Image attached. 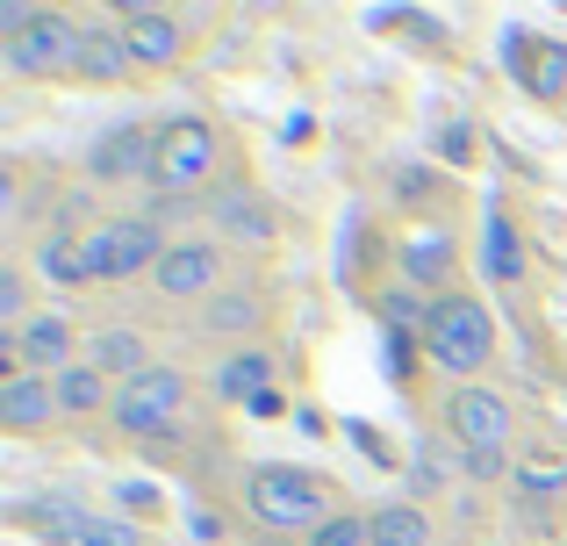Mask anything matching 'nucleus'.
Returning <instances> with one entry per match:
<instances>
[{
	"mask_svg": "<svg viewBox=\"0 0 567 546\" xmlns=\"http://www.w3.org/2000/svg\"><path fill=\"white\" fill-rule=\"evenodd\" d=\"M245 511L259 533H317L323 518H338V490L317 475V467H288V461H266L245 475Z\"/></svg>",
	"mask_w": 567,
	"mask_h": 546,
	"instance_id": "f257e3e1",
	"label": "nucleus"
},
{
	"mask_svg": "<svg viewBox=\"0 0 567 546\" xmlns=\"http://www.w3.org/2000/svg\"><path fill=\"white\" fill-rule=\"evenodd\" d=\"M424 352L439 374H482L488 360H496V317H488L482 295H439L431 302V323H424Z\"/></svg>",
	"mask_w": 567,
	"mask_h": 546,
	"instance_id": "f03ea898",
	"label": "nucleus"
},
{
	"mask_svg": "<svg viewBox=\"0 0 567 546\" xmlns=\"http://www.w3.org/2000/svg\"><path fill=\"white\" fill-rule=\"evenodd\" d=\"M80 259H86V280H137V274H158L166 238H158L152 216H115V224H94L80 238Z\"/></svg>",
	"mask_w": 567,
	"mask_h": 546,
	"instance_id": "7ed1b4c3",
	"label": "nucleus"
},
{
	"mask_svg": "<svg viewBox=\"0 0 567 546\" xmlns=\"http://www.w3.org/2000/svg\"><path fill=\"white\" fill-rule=\"evenodd\" d=\"M80 51H86V29L72 22V14L43 8L14 43H0V65H8L14 80H58V72H80Z\"/></svg>",
	"mask_w": 567,
	"mask_h": 546,
	"instance_id": "20e7f679",
	"label": "nucleus"
},
{
	"mask_svg": "<svg viewBox=\"0 0 567 546\" xmlns=\"http://www.w3.org/2000/svg\"><path fill=\"white\" fill-rule=\"evenodd\" d=\"M187 374L181 367H144L137 381H123L115 389V432H130V439H152V432H173L181 424V410H187Z\"/></svg>",
	"mask_w": 567,
	"mask_h": 546,
	"instance_id": "39448f33",
	"label": "nucleus"
},
{
	"mask_svg": "<svg viewBox=\"0 0 567 546\" xmlns=\"http://www.w3.org/2000/svg\"><path fill=\"white\" fill-rule=\"evenodd\" d=\"M445 439L460 453H511L517 439V410L496 389H453L445 395Z\"/></svg>",
	"mask_w": 567,
	"mask_h": 546,
	"instance_id": "423d86ee",
	"label": "nucleus"
},
{
	"mask_svg": "<svg viewBox=\"0 0 567 546\" xmlns=\"http://www.w3.org/2000/svg\"><path fill=\"white\" fill-rule=\"evenodd\" d=\"M223 158V137L202 123V115H181V123H166V137H158V173L152 181L166 187V195H194V187L216 173Z\"/></svg>",
	"mask_w": 567,
	"mask_h": 546,
	"instance_id": "0eeeda50",
	"label": "nucleus"
},
{
	"mask_svg": "<svg viewBox=\"0 0 567 546\" xmlns=\"http://www.w3.org/2000/svg\"><path fill=\"white\" fill-rule=\"evenodd\" d=\"M208 230H216L223 253H266V245L280 238V209L259 195V187H223V195H208Z\"/></svg>",
	"mask_w": 567,
	"mask_h": 546,
	"instance_id": "6e6552de",
	"label": "nucleus"
},
{
	"mask_svg": "<svg viewBox=\"0 0 567 546\" xmlns=\"http://www.w3.org/2000/svg\"><path fill=\"white\" fill-rule=\"evenodd\" d=\"M223 274H230V253H223L216 238H173L166 259H158L152 288L166 295V302H208V295L223 288Z\"/></svg>",
	"mask_w": 567,
	"mask_h": 546,
	"instance_id": "1a4fd4ad",
	"label": "nucleus"
},
{
	"mask_svg": "<svg viewBox=\"0 0 567 546\" xmlns=\"http://www.w3.org/2000/svg\"><path fill=\"white\" fill-rule=\"evenodd\" d=\"M503 65L517 72V86H525L532 101H567V43L560 37L517 29V37H503Z\"/></svg>",
	"mask_w": 567,
	"mask_h": 546,
	"instance_id": "9d476101",
	"label": "nucleus"
},
{
	"mask_svg": "<svg viewBox=\"0 0 567 546\" xmlns=\"http://www.w3.org/2000/svg\"><path fill=\"white\" fill-rule=\"evenodd\" d=\"M158 137L166 130H152V123H123V130H109V137L94 144V158H86V173L94 181H152L158 173Z\"/></svg>",
	"mask_w": 567,
	"mask_h": 546,
	"instance_id": "9b49d317",
	"label": "nucleus"
},
{
	"mask_svg": "<svg viewBox=\"0 0 567 546\" xmlns=\"http://www.w3.org/2000/svg\"><path fill=\"white\" fill-rule=\"evenodd\" d=\"M123 37H130V58L152 72H173L187 58V22L181 14H158V8H123Z\"/></svg>",
	"mask_w": 567,
	"mask_h": 546,
	"instance_id": "f8f14e48",
	"label": "nucleus"
},
{
	"mask_svg": "<svg viewBox=\"0 0 567 546\" xmlns=\"http://www.w3.org/2000/svg\"><path fill=\"white\" fill-rule=\"evenodd\" d=\"M65 410H58V381L51 374H8L0 381V424L8 432H43V424H58Z\"/></svg>",
	"mask_w": 567,
	"mask_h": 546,
	"instance_id": "ddd939ff",
	"label": "nucleus"
},
{
	"mask_svg": "<svg viewBox=\"0 0 567 546\" xmlns=\"http://www.w3.org/2000/svg\"><path fill=\"white\" fill-rule=\"evenodd\" d=\"M194 331H208V338H251V331H266V302L251 288H216L202 309H194Z\"/></svg>",
	"mask_w": 567,
	"mask_h": 546,
	"instance_id": "4468645a",
	"label": "nucleus"
},
{
	"mask_svg": "<svg viewBox=\"0 0 567 546\" xmlns=\"http://www.w3.org/2000/svg\"><path fill=\"white\" fill-rule=\"evenodd\" d=\"M367 546H439V525L416 496H395V504L367 511Z\"/></svg>",
	"mask_w": 567,
	"mask_h": 546,
	"instance_id": "2eb2a0df",
	"label": "nucleus"
},
{
	"mask_svg": "<svg viewBox=\"0 0 567 546\" xmlns=\"http://www.w3.org/2000/svg\"><path fill=\"white\" fill-rule=\"evenodd\" d=\"M482 274L503 280V288L525 280V238H517V224H511L503 202H488V216H482Z\"/></svg>",
	"mask_w": 567,
	"mask_h": 546,
	"instance_id": "dca6fc26",
	"label": "nucleus"
},
{
	"mask_svg": "<svg viewBox=\"0 0 567 546\" xmlns=\"http://www.w3.org/2000/svg\"><path fill=\"white\" fill-rule=\"evenodd\" d=\"M86 367H101V374L123 389V381H137L152 360H144V338L130 331V323H101V331H86Z\"/></svg>",
	"mask_w": 567,
	"mask_h": 546,
	"instance_id": "f3484780",
	"label": "nucleus"
},
{
	"mask_svg": "<svg viewBox=\"0 0 567 546\" xmlns=\"http://www.w3.org/2000/svg\"><path fill=\"white\" fill-rule=\"evenodd\" d=\"M274 352H259V346H245V352H230V360L216 367V395L223 403H259L266 389H274Z\"/></svg>",
	"mask_w": 567,
	"mask_h": 546,
	"instance_id": "a211bd4d",
	"label": "nucleus"
},
{
	"mask_svg": "<svg viewBox=\"0 0 567 546\" xmlns=\"http://www.w3.org/2000/svg\"><path fill=\"white\" fill-rule=\"evenodd\" d=\"M123 72H137V58H130V37H123V22H94V29H86V51H80V80H101V86H115Z\"/></svg>",
	"mask_w": 567,
	"mask_h": 546,
	"instance_id": "6ab92c4d",
	"label": "nucleus"
},
{
	"mask_svg": "<svg viewBox=\"0 0 567 546\" xmlns=\"http://www.w3.org/2000/svg\"><path fill=\"white\" fill-rule=\"evenodd\" d=\"M58 381V410L65 418H94V410H115V389H109V374L101 367H65V374H51Z\"/></svg>",
	"mask_w": 567,
	"mask_h": 546,
	"instance_id": "aec40b11",
	"label": "nucleus"
},
{
	"mask_svg": "<svg viewBox=\"0 0 567 546\" xmlns=\"http://www.w3.org/2000/svg\"><path fill=\"white\" fill-rule=\"evenodd\" d=\"M402 274H410L416 288L453 295V288H445V274H453V238H439V230H431V238H410V245H402Z\"/></svg>",
	"mask_w": 567,
	"mask_h": 546,
	"instance_id": "412c9836",
	"label": "nucleus"
},
{
	"mask_svg": "<svg viewBox=\"0 0 567 546\" xmlns=\"http://www.w3.org/2000/svg\"><path fill=\"white\" fill-rule=\"evenodd\" d=\"M22 525H37L43 539H72L80 546V525H86V504H22L14 511Z\"/></svg>",
	"mask_w": 567,
	"mask_h": 546,
	"instance_id": "4be33fe9",
	"label": "nucleus"
},
{
	"mask_svg": "<svg viewBox=\"0 0 567 546\" xmlns=\"http://www.w3.org/2000/svg\"><path fill=\"white\" fill-rule=\"evenodd\" d=\"M37 274L51 280V288H72V280H86L80 245H72V238H43V245H37Z\"/></svg>",
	"mask_w": 567,
	"mask_h": 546,
	"instance_id": "5701e85b",
	"label": "nucleus"
},
{
	"mask_svg": "<svg viewBox=\"0 0 567 546\" xmlns=\"http://www.w3.org/2000/svg\"><path fill=\"white\" fill-rule=\"evenodd\" d=\"M374 309H381V323H388V331H424V323H431V302H416L410 288H388Z\"/></svg>",
	"mask_w": 567,
	"mask_h": 546,
	"instance_id": "b1692460",
	"label": "nucleus"
},
{
	"mask_svg": "<svg viewBox=\"0 0 567 546\" xmlns=\"http://www.w3.org/2000/svg\"><path fill=\"white\" fill-rule=\"evenodd\" d=\"M302 546H367V511H352V504H346L338 518H323Z\"/></svg>",
	"mask_w": 567,
	"mask_h": 546,
	"instance_id": "393cba45",
	"label": "nucleus"
},
{
	"mask_svg": "<svg viewBox=\"0 0 567 546\" xmlns=\"http://www.w3.org/2000/svg\"><path fill=\"white\" fill-rule=\"evenodd\" d=\"M29 317H37V309H29V274H22V267H8V274H0V323H8V338L22 331Z\"/></svg>",
	"mask_w": 567,
	"mask_h": 546,
	"instance_id": "a878e982",
	"label": "nucleus"
},
{
	"mask_svg": "<svg viewBox=\"0 0 567 546\" xmlns=\"http://www.w3.org/2000/svg\"><path fill=\"white\" fill-rule=\"evenodd\" d=\"M80 546H144V533H137L130 518H101V511H86Z\"/></svg>",
	"mask_w": 567,
	"mask_h": 546,
	"instance_id": "bb28decb",
	"label": "nucleus"
},
{
	"mask_svg": "<svg viewBox=\"0 0 567 546\" xmlns=\"http://www.w3.org/2000/svg\"><path fill=\"white\" fill-rule=\"evenodd\" d=\"M503 467H511L503 453H460V475H467V482H496Z\"/></svg>",
	"mask_w": 567,
	"mask_h": 546,
	"instance_id": "cd10ccee",
	"label": "nucleus"
},
{
	"mask_svg": "<svg viewBox=\"0 0 567 546\" xmlns=\"http://www.w3.org/2000/svg\"><path fill=\"white\" fill-rule=\"evenodd\" d=\"M467 144H474V137H467V123H453V130H445V137H439V152H445V158H460V166H467Z\"/></svg>",
	"mask_w": 567,
	"mask_h": 546,
	"instance_id": "c85d7f7f",
	"label": "nucleus"
}]
</instances>
